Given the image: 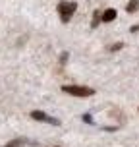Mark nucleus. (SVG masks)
<instances>
[{
  "mask_svg": "<svg viewBox=\"0 0 139 147\" xmlns=\"http://www.w3.org/2000/svg\"><path fill=\"white\" fill-rule=\"evenodd\" d=\"M116 18H118V10H116V8H106V10L103 12V22L104 23L114 22Z\"/></svg>",
  "mask_w": 139,
  "mask_h": 147,
  "instance_id": "20e7f679",
  "label": "nucleus"
},
{
  "mask_svg": "<svg viewBox=\"0 0 139 147\" xmlns=\"http://www.w3.org/2000/svg\"><path fill=\"white\" fill-rule=\"evenodd\" d=\"M27 143V140H23V138H15V140H12V141H8L4 147H23Z\"/></svg>",
  "mask_w": 139,
  "mask_h": 147,
  "instance_id": "0eeeda50",
  "label": "nucleus"
},
{
  "mask_svg": "<svg viewBox=\"0 0 139 147\" xmlns=\"http://www.w3.org/2000/svg\"><path fill=\"white\" fill-rule=\"evenodd\" d=\"M56 147H58V145H56Z\"/></svg>",
  "mask_w": 139,
  "mask_h": 147,
  "instance_id": "f8f14e48",
  "label": "nucleus"
},
{
  "mask_svg": "<svg viewBox=\"0 0 139 147\" xmlns=\"http://www.w3.org/2000/svg\"><path fill=\"white\" fill-rule=\"evenodd\" d=\"M101 22H103V12L101 10H95L93 12V20H91V29H97Z\"/></svg>",
  "mask_w": 139,
  "mask_h": 147,
  "instance_id": "39448f33",
  "label": "nucleus"
},
{
  "mask_svg": "<svg viewBox=\"0 0 139 147\" xmlns=\"http://www.w3.org/2000/svg\"><path fill=\"white\" fill-rule=\"evenodd\" d=\"M120 49H124V43H114V45H110V47H108V51H110V52L120 51Z\"/></svg>",
  "mask_w": 139,
  "mask_h": 147,
  "instance_id": "1a4fd4ad",
  "label": "nucleus"
},
{
  "mask_svg": "<svg viewBox=\"0 0 139 147\" xmlns=\"http://www.w3.org/2000/svg\"><path fill=\"white\" fill-rule=\"evenodd\" d=\"M126 12H128V14H135V12H139V0H130V2L126 4Z\"/></svg>",
  "mask_w": 139,
  "mask_h": 147,
  "instance_id": "423d86ee",
  "label": "nucleus"
},
{
  "mask_svg": "<svg viewBox=\"0 0 139 147\" xmlns=\"http://www.w3.org/2000/svg\"><path fill=\"white\" fill-rule=\"evenodd\" d=\"M130 31H132V33H137V31H139V23H137V25H132Z\"/></svg>",
  "mask_w": 139,
  "mask_h": 147,
  "instance_id": "9b49d317",
  "label": "nucleus"
},
{
  "mask_svg": "<svg viewBox=\"0 0 139 147\" xmlns=\"http://www.w3.org/2000/svg\"><path fill=\"white\" fill-rule=\"evenodd\" d=\"M83 122H87V124H93V116H91V114H83Z\"/></svg>",
  "mask_w": 139,
  "mask_h": 147,
  "instance_id": "9d476101",
  "label": "nucleus"
},
{
  "mask_svg": "<svg viewBox=\"0 0 139 147\" xmlns=\"http://www.w3.org/2000/svg\"><path fill=\"white\" fill-rule=\"evenodd\" d=\"M62 91L68 93V95H72V97H81V99L93 97L97 93L93 87H87V85H62Z\"/></svg>",
  "mask_w": 139,
  "mask_h": 147,
  "instance_id": "f03ea898",
  "label": "nucleus"
},
{
  "mask_svg": "<svg viewBox=\"0 0 139 147\" xmlns=\"http://www.w3.org/2000/svg\"><path fill=\"white\" fill-rule=\"evenodd\" d=\"M31 118L37 120V122H46V124H52V126H60V124H62L58 118L48 116L46 112H43V110H33V112H31Z\"/></svg>",
  "mask_w": 139,
  "mask_h": 147,
  "instance_id": "7ed1b4c3",
  "label": "nucleus"
},
{
  "mask_svg": "<svg viewBox=\"0 0 139 147\" xmlns=\"http://www.w3.org/2000/svg\"><path fill=\"white\" fill-rule=\"evenodd\" d=\"M75 10H77V2H73V0H60L56 4V12H58L62 23H70Z\"/></svg>",
  "mask_w": 139,
  "mask_h": 147,
  "instance_id": "f257e3e1",
  "label": "nucleus"
},
{
  "mask_svg": "<svg viewBox=\"0 0 139 147\" xmlns=\"http://www.w3.org/2000/svg\"><path fill=\"white\" fill-rule=\"evenodd\" d=\"M68 58H70V52H62V54H60V66H66Z\"/></svg>",
  "mask_w": 139,
  "mask_h": 147,
  "instance_id": "6e6552de",
  "label": "nucleus"
}]
</instances>
